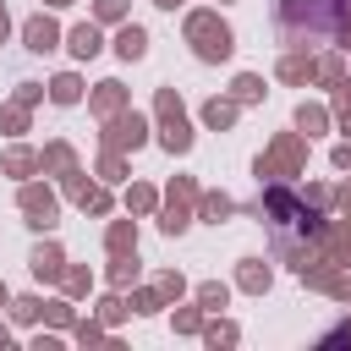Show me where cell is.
Here are the masks:
<instances>
[{
    "label": "cell",
    "mask_w": 351,
    "mask_h": 351,
    "mask_svg": "<svg viewBox=\"0 0 351 351\" xmlns=\"http://www.w3.org/2000/svg\"><path fill=\"white\" fill-rule=\"evenodd\" d=\"M93 11H99V22H115V16H126V0H93Z\"/></svg>",
    "instance_id": "603a6c76"
},
{
    "label": "cell",
    "mask_w": 351,
    "mask_h": 351,
    "mask_svg": "<svg viewBox=\"0 0 351 351\" xmlns=\"http://www.w3.org/2000/svg\"><path fill=\"white\" fill-rule=\"evenodd\" d=\"M208 340H214V346H230L236 329H230V324H208Z\"/></svg>",
    "instance_id": "f1b7e54d"
},
{
    "label": "cell",
    "mask_w": 351,
    "mask_h": 351,
    "mask_svg": "<svg viewBox=\"0 0 351 351\" xmlns=\"http://www.w3.org/2000/svg\"><path fill=\"white\" fill-rule=\"evenodd\" d=\"M66 291L82 296V291H88V269H71V274H66Z\"/></svg>",
    "instance_id": "4316f807"
},
{
    "label": "cell",
    "mask_w": 351,
    "mask_h": 351,
    "mask_svg": "<svg viewBox=\"0 0 351 351\" xmlns=\"http://www.w3.org/2000/svg\"><path fill=\"white\" fill-rule=\"evenodd\" d=\"M236 99H263V82H258L252 71H241V77H236Z\"/></svg>",
    "instance_id": "7402d4cb"
},
{
    "label": "cell",
    "mask_w": 351,
    "mask_h": 351,
    "mask_svg": "<svg viewBox=\"0 0 351 351\" xmlns=\"http://www.w3.org/2000/svg\"><path fill=\"white\" fill-rule=\"evenodd\" d=\"M27 263H33V274H38V280H55V274H66V258H60V247H55V241L33 247V258H27Z\"/></svg>",
    "instance_id": "52a82bcc"
},
{
    "label": "cell",
    "mask_w": 351,
    "mask_h": 351,
    "mask_svg": "<svg viewBox=\"0 0 351 351\" xmlns=\"http://www.w3.org/2000/svg\"><path fill=\"white\" fill-rule=\"evenodd\" d=\"M0 38H5V11H0Z\"/></svg>",
    "instance_id": "e575fe53"
},
{
    "label": "cell",
    "mask_w": 351,
    "mask_h": 351,
    "mask_svg": "<svg viewBox=\"0 0 351 351\" xmlns=\"http://www.w3.org/2000/svg\"><path fill=\"white\" fill-rule=\"evenodd\" d=\"M346 49H351V27H346Z\"/></svg>",
    "instance_id": "d590c367"
},
{
    "label": "cell",
    "mask_w": 351,
    "mask_h": 351,
    "mask_svg": "<svg viewBox=\"0 0 351 351\" xmlns=\"http://www.w3.org/2000/svg\"><path fill=\"white\" fill-rule=\"evenodd\" d=\"M93 110H99V115L126 110V88H121V82H99V88H93Z\"/></svg>",
    "instance_id": "30bf717a"
},
{
    "label": "cell",
    "mask_w": 351,
    "mask_h": 351,
    "mask_svg": "<svg viewBox=\"0 0 351 351\" xmlns=\"http://www.w3.org/2000/svg\"><path fill=\"white\" fill-rule=\"evenodd\" d=\"M197 208H203V219H214V225L236 214V203H230L225 192H197Z\"/></svg>",
    "instance_id": "8fae6325"
},
{
    "label": "cell",
    "mask_w": 351,
    "mask_h": 351,
    "mask_svg": "<svg viewBox=\"0 0 351 351\" xmlns=\"http://www.w3.org/2000/svg\"><path fill=\"white\" fill-rule=\"evenodd\" d=\"M296 126H302V132H324V110H318V104H302V110H296Z\"/></svg>",
    "instance_id": "ffe728a7"
},
{
    "label": "cell",
    "mask_w": 351,
    "mask_h": 351,
    "mask_svg": "<svg viewBox=\"0 0 351 351\" xmlns=\"http://www.w3.org/2000/svg\"><path fill=\"white\" fill-rule=\"evenodd\" d=\"M159 121H165L159 143H165L170 154H186V148H192V126H186V115H181V99H176L170 88H159Z\"/></svg>",
    "instance_id": "7a4b0ae2"
},
{
    "label": "cell",
    "mask_w": 351,
    "mask_h": 351,
    "mask_svg": "<svg viewBox=\"0 0 351 351\" xmlns=\"http://www.w3.org/2000/svg\"><path fill=\"white\" fill-rule=\"evenodd\" d=\"M22 33H27V49H33V55H44V49H55V44H60V27H55L49 16H33Z\"/></svg>",
    "instance_id": "8992f818"
},
{
    "label": "cell",
    "mask_w": 351,
    "mask_h": 351,
    "mask_svg": "<svg viewBox=\"0 0 351 351\" xmlns=\"http://www.w3.org/2000/svg\"><path fill=\"white\" fill-rule=\"evenodd\" d=\"M203 121H208L214 132H225V126L236 121V104H230V99H208V104H203Z\"/></svg>",
    "instance_id": "4fadbf2b"
},
{
    "label": "cell",
    "mask_w": 351,
    "mask_h": 351,
    "mask_svg": "<svg viewBox=\"0 0 351 351\" xmlns=\"http://www.w3.org/2000/svg\"><path fill=\"white\" fill-rule=\"evenodd\" d=\"M0 126H5V132H22V126H27V115H22V104H11V110H0Z\"/></svg>",
    "instance_id": "cb8c5ba5"
},
{
    "label": "cell",
    "mask_w": 351,
    "mask_h": 351,
    "mask_svg": "<svg viewBox=\"0 0 351 351\" xmlns=\"http://www.w3.org/2000/svg\"><path fill=\"white\" fill-rule=\"evenodd\" d=\"M132 307H137V313H159V296H154V291H137Z\"/></svg>",
    "instance_id": "83f0119b"
},
{
    "label": "cell",
    "mask_w": 351,
    "mask_h": 351,
    "mask_svg": "<svg viewBox=\"0 0 351 351\" xmlns=\"http://www.w3.org/2000/svg\"><path fill=\"white\" fill-rule=\"evenodd\" d=\"M241 291H269V263L263 258H247L241 263Z\"/></svg>",
    "instance_id": "5bb4252c"
},
{
    "label": "cell",
    "mask_w": 351,
    "mask_h": 351,
    "mask_svg": "<svg viewBox=\"0 0 351 351\" xmlns=\"http://www.w3.org/2000/svg\"><path fill=\"white\" fill-rule=\"evenodd\" d=\"M49 99H55V104H77V99H82V82H77L71 71H60V77L49 82Z\"/></svg>",
    "instance_id": "7c38bea8"
},
{
    "label": "cell",
    "mask_w": 351,
    "mask_h": 351,
    "mask_svg": "<svg viewBox=\"0 0 351 351\" xmlns=\"http://www.w3.org/2000/svg\"><path fill=\"white\" fill-rule=\"evenodd\" d=\"M49 5H71V0H49Z\"/></svg>",
    "instance_id": "8d00e7d4"
},
{
    "label": "cell",
    "mask_w": 351,
    "mask_h": 351,
    "mask_svg": "<svg viewBox=\"0 0 351 351\" xmlns=\"http://www.w3.org/2000/svg\"><path fill=\"white\" fill-rule=\"evenodd\" d=\"M335 170H351V143H340V148H335Z\"/></svg>",
    "instance_id": "1f68e13d"
},
{
    "label": "cell",
    "mask_w": 351,
    "mask_h": 351,
    "mask_svg": "<svg viewBox=\"0 0 351 351\" xmlns=\"http://www.w3.org/2000/svg\"><path fill=\"white\" fill-rule=\"evenodd\" d=\"M22 214H27V225L49 230L55 225V192L49 186H22Z\"/></svg>",
    "instance_id": "5b68a950"
},
{
    "label": "cell",
    "mask_w": 351,
    "mask_h": 351,
    "mask_svg": "<svg viewBox=\"0 0 351 351\" xmlns=\"http://www.w3.org/2000/svg\"><path fill=\"white\" fill-rule=\"evenodd\" d=\"M335 110H340V115H351V82H346V88L335 93Z\"/></svg>",
    "instance_id": "4dcf8cb0"
},
{
    "label": "cell",
    "mask_w": 351,
    "mask_h": 351,
    "mask_svg": "<svg viewBox=\"0 0 351 351\" xmlns=\"http://www.w3.org/2000/svg\"><path fill=\"white\" fill-rule=\"evenodd\" d=\"M318 77H324V82H340V60H335V55H329V60H324V66H318Z\"/></svg>",
    "instance_id": "f546056e"
},
{
    "label": "cell",
    "mask_w": 351,
    "mask_h": 351,
    "mask_svg": "<svg viewBox=\"0 0 351 351\" xmlns=\"http://www.w3.org/2000/svg\"><path fill=\"white\" fill-rule=\"evenodd\" d=\"M99 44H104V38H99V27H93V22L71 27V55H77V60H93V55H99Z\"/></svg>",
    "instance_id": "9c48e42d"
},
{
    "label": "cell",
    "mask_w": 351,
    "mask_h": 351,
    "mask_svg": "<svg viewBox=\"0 0 351 351\" xmlns=\"http://www.w3.org/2000/svg\"><path fill=\"white\" fill-rule=\"evenodd\" d=\"M154 5H165V11H170V5H181V0H154Z\"/></svg>",
    "instance_id": "836d02e7"
},
{
    "label": "cell",
    "mask_w": 351,
    "mask_h": 351,
    "mask_svg": "<svg viewBox=\"0 0 351 351\" xmlns=\"http://www.w3.org/2000/svg\"><path fill=\"white\" fill-rule=\"evenodd\" d=\"M0 302H5V285H0Z\"/></svg>",
    "instance_id": "f35d334b"
},
{
    "label": "cell",
    "mask_w": 351,
    "mask_h": 351,
    "mask_svg": "<svg viewBox=\"0 0 351 351\" xmlns=\"http://www.w3.org/2000/svg\"><path fill=\"white\" fill-rule=\"evenodd\" d=\"M38 165H49V170H66V176H71V165H77V159H71V148H66V143H49Z\"/></svg>",
    "instance_id": "2e32d148"
},
{
    "label": "cell",
    "mask_w": 351,
    "mask_h": 351,
    "mask_svg": "<svg viewBox=\"0 0 351 351\" xmlns=\"http://www.w3.org/2000/svg\"><path fill=\"white\" fill-rule=\"evenodd\" d=\"M329 247H335V258H340V263H351V219L329 230Z\"/></svg>",
    "instance_id": "ac0fdd59"
},
{
    "label": "cell",
    "mask_w": 351,
    "mask_h": 351,
    "mask_svg": "<svg viewBox=\"0 0 351 351\" xmlns=\"http://www.w3.org/2000/svg\"><path fill=\"white\" fill-rule=\"evenodd\" d=\"M143 137H148V121H143L137 110H115V115H110V132H104L110 148H137Z\"/></svg>",
    "instance_id": "277c9868"
},
{
    "label": "cell",
    "mask_w": 351,
    "mask_h": 351,
    "mask_svg": "<svg viewBox=\"0 0 351 351\" xmlns=\"http://www.w3.org/2000/svg\"><path fill=\"white\" fill-rule=\"evenodd\" d=\"M159 225H165V236H181V230H186V208H181V203H170Z\"/></svg>",
    "instance_id": "44dd1931"
},
{
    "label": "cell",
    "mask_w": 351,
    "mask_h": 351,
    "mask_svg": "<svg viewBox=\"0 0 351 351\" xmlns=\"http://www.w3.org/2000/svg\"><path fill=\"white\" fill-rule=\"evenodd\" d=\"M186 38H192L197 60H225V55H230V27H225L214 11H192V16H186Z\"/></svg>",
    "instance_id": "6da1fadb"
},
{
    "label": "cell",
    "mask_w": 351,
    "mask_h": 351,
    "mask_svg": "<svg viewBox=\"0 0 351 351\" xmlns=\"http://www.w3.org/2000/svg\"><path fill=\"white\" fill-rule=\"evenodd\" d=\"M110 252H137V230L121 219V225H110Z\"/></svg>",
    "instance_id": "e0dca14e"
},
{
    "label": "cell",
    "mask_w": 351,
    "mask_h": 351,
    "mask_svg": "<svg viewBox=\"0 0 351 351\" xmlns=\"http://www.w3.org/2000/svg\"><path fill=\"white\" fill-rule=\"evenodd\" d=\"M5 170H11V176H27V170H38V159H33L27 148H11V154H5Z\"/></svg>",
    "instance_id": "d6986e66"
},
{
    "label": "cell",
    "mask_w": 351,
    "mask_h": 351,
    "mask_svg": "<svg viewBox=\"0 0 351 351\" xmlns=\"http://www.w3.org/2000/svg\"><path fill=\"white\" fill-rule=\"evenodd\" d=\"M340 208H346V214H351V181H346V186H340Z\"/></svg>",
    "instance_id": "d6a6232c"
},
{
    "label": "cell",
    "mask_w": 351,
    "mask_h": 351,
    "mask_svg": "<svg viewBox=\"0 0 351 351\" xmlns=\"http://www.w3.org/2000/svg\"><path fill=\"white\" fill-rule=\"evenodd\" d=\"M126 203H132L137 214H148V208H154V192H148V186H132V197H126Z\"/></svg>",
    "instance_id": "d4e9b609"
},
{
    "label": "cell",
    "mask_w": 351,
    "mask_h": 351,
    "mask_svg": "<svg viewBox=\"0 0 351 351\" xmlns=\"http://www.w3.org/2000/svg\"><path fill=\"white\" fill-rule=\"evenodd\" d=\"M0 340H5V324H0Z\"/></svg>",
    "instance_id": "74e56055"
},
{
    "label": "cell",
    "mask_w": 351,
    "mask_h": 351,
    "mask_svg": "<svg viewBox=\"0 0 351 351\" xmlns=\"http://www.w3.org/2000/svg\"><path fill=\"white\" fill-rule=\"evenodd\" d=\"M313 71H318V66H313L307 55H285V60H280V77H285V82H307Z\"/></svg>",
    "instance_id": "9a60e30c"
},
{
    "label": "cell",
    "mask_w": 351,
    "mask_h": 351,
    "mask_svg": "<svg viewBox=\"0 0 351 351\" xmlns=\"http://www.w3.org/2000/svg\"><path fill=\"white\" fill-rule=\"evenodd\" d=\"M302 159H307V143H302V137H280V143L258 159V176H291Z\"/></svg>",
    "instance_id": "3957f363"
},
{
    "label": "cell",
    "mask_w": 351,
    "mask_h": 351,
    "mask_svg": "<svg viewBox=\"0 0 351 351\" xmlns=\"http://www.w3.org/2000/svg\"><path fill=\"white\" fill-rule=\"evenodd\" d=\"M115 49H121V60H143V55H148V33H143L137 22H126V27L115 33Z\"/></svg>",
    "instance_id": "ba28073f"
},
{
    "label": "cell",
    "mask_w": 351,
    "mask_h": 351,
    "mask_svg": "<svg viewBox=\"0 0 351 351\" xmlns=\"http://www.w3.org/2000/svg\"><path fill=\"white\" fill-rule=\"evenodd\" d=\"M197 302H203V307H225V285H203Z\"/></svg>",
    "instance_id": "484cf974"
}]
</instances>
